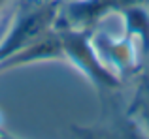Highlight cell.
Here are the masks:
<instances>
[{"instance_id":"6da1fadb","label":"cell","mask_w":149,"mask_h":139,"mask_svg":"<svg viewBox=\"0 0 149 139\" xmlns=\"http://www.w3.org/2000/svg\"><path fill=\"white\" fill-rule=\"evenodd\" d=\"M77 139H146L130 126H109V128H76Z\"/></svg>"},{"instance_id":"7a4b0ae2","label":"cell","mask_w":149,"mask_h":139,"mask_svg":"<svg viewBox=\"0 0 149 139\" xmlns=\"http://www.w3.org/2000/svg\"><path fill=\"white\" fill-rule=\"evenodd\" d=\"M0 139H11V137H6V136H0Z\"/></svg>"},{"instance_id":"3957f363","label":"cell","mask_w":149,"mask_h":139,"mask_svg":"<svg viewBox=\"0 0 149 139\" xmlns=\"http://www.w3.org/2000/svg\"><path fill=\"white\" fill-rule=\"evenodd\" d=\"M4 2H6V0H0V6H2V4H4Z\"/></svg>"}]
</instances>
